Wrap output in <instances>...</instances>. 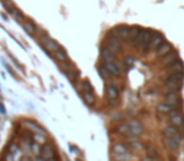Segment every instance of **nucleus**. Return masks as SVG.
Wrapping results in <instances>:
<instances>
[{
	"label": "nucleus",
	"mask_w": 184,
	"mask_h": 161,
	"mask_svg": "<svg viewBox=\"0 0 184 161\" xmlns=\"http://www.w3.org/2000/svg\"><path fill=\"white\" fill-rule=\"evenodd\" d=\"M41 40H42V44L44 46V48L47 50H50V52H54L56 49L59 48V46L56 43V40H53L52 38H49L47 34H43L41 37Z\"/></svg>",
	"instance_id": "1"
},
{
	"label": "nucleus",
	"mask_w": 184,
	"mask_h": 161,
	"mask_svg": "<svg viewBox=\"0 0 184 161\" xmlns=\"http://www.w3.org/2000/svg\"><path fill=\"white\" fill-rule=\"evenodd\" d=\"M106 94L110 101H116L119 98V85L116 82H112L106 88Z\"/></svg>",
	"instance_id": "2"
},
{
	"label": "nucleus",
	"mask_w": 184,
	"mask_h": 161,
	"mask_svg": "<svg viewBox=\"0 0 184 161\" xmlns=\"http://www.w3.org/2000/svg\"><path fill=\"white\" fill-rule=\"evenodd\" d=\"M165 103H168L172 107H177L180 105V99L177 94V91H170L167 96H165Z\"/></svg>",
	"instance_id": "3"
},
{
	"label": "nucleus",
	"mask_w": 184,
	"mask_h": 161,
	"mask_svg": "<svg viewBox=\"0 0 184 161\" xmlns=\"http://www.w3.org/2000/svg\"><path fill=\"white\" fill-rule=\"evenodd\" d=\"M164 42V37L160 33H154L150 38V43H149V48L150 49H156L161 43Z\"/></svg>",
	"instance_id": "4"
},
{
	"label": "nucleus",
	"mask_w": 184,
	"mask_h": 161,
	"mask_svg": "<svg viewBox=\"0 0 184 161\" xmlns=\"http://www.w3.org/2000/svg\"><path fill=\"white\" fill-rule=\"evenodd\" d=\"M129 126H130V135H133V136H139V135H141L142 133V131H144V128H142V126L140 125V122H138V121H129Z\"/></svg>",
	"instance_id": "5"
},
{
	"label": "nucleus",
	"mask_w": 184,
	"mask_h": 161,
	"mask_svg": "<svg viewBox=\"0 0 184 161\" xmlns=\"http://www.w3.org/2000/svg\"><path fill=\"white\" fill-rule=\"evenodd\" d=\"M129 30H130V28H127L125 25H119V27L114 28V34L119 39H127L129 38Z\"/></svg>",
	"instance_id": "6"
},
{
	"label": "nucleus",
	"mask_w": 184,
	"mask_h": 161,
	"mask_svg": "<svg viewBox=\"0 0 184 161\" xmlns=\"http://www.w3.org/2000/svg\"><path fill=\"white\" fill-rule=\"evenodd\" d=\"M150 38H151V33L149 30H142V35H141V40H140V44L141 48L144 50L149 49V43H150Z\"/></svg>",
	"instance_id": "7"
},
{
	"label": "nucleus",
	"mask_w": 184,
	"mask_h": 161,
	"mask_svg": "<svg viewBox=\"0 0 184 161\" xmlns=\"http://www.w3.org/2000/svg\"><path fill=\"white\" fill-rule=\"evenodd\" d=\"M107 47H108L110 49H111V50H114L115 53L119 52L120 48H121V43H120L119 38H117V37L108 38V39H107Z\"/></svg>",
	"instance_id": "8"
},
{
	"label": "nucleus",
	"mask_w": 184,
	"mask_h": 161,
	"mask_svg": "<svg viewBox=\"0 0 184 161\" xmlns=\"http://www.w3.org/2000/svg\"><path fill=\"white\" fill-rule=\"evenodd\" d=\"M101 55H102V59L105 60V62H114V60H115V52L111 50L108 47L102 49Z\"/></svg>",
	"instance_id": "9"
},
{
	"label": "nucleus",
	"mask_w": 184,
	"mask_h": 161,
	"mask_svg": "<svg viewBox=\"0 0 184 161\" xmlns=\"http://www.w3.org/2000/svg\"><path fill=\"white\" fill-rule=\"evenodd\" d=\"M169 52H172V46L169 43H167V42H163L156 48V55H159V57H163V55H165V54L169 53Z\"/></svg>",
	"instance_id": "10"
},
{
	"label": "nucleus",
	"mask_w": 184,
	"mask_h": 161,
	"mask_svg": "<svg viewBox=\"0 0 184 161\" xmlns=\"http://www.w3.org/2000/svg\"><path fill=\"white\" fill-rule=\"evenodd\" d=\"M105 67L108 69V72L112 76H120L121 74V69L115 62H105Z\"/></svg>",
	"instance_id": "11"
},
{
	"label": "nucleus",
	"mask_w": 184,
	"mask_h": 161,
	"mask_svg": "<svg viewBox=\"0 0 184 161\" xmlns=\"http://www.w3.org/2000/svg\"><path fill=\"white\" fill-rule=\"evenodd\" d=\"M41 154H42V159H43V160H48V159H52V157H53L54 151H53V147H52L50 145L46 144V145H43Z\"/></svg>",
	"instance_id": "12"
},
{
	"label": "nucleus",
	"mask_w": 184,
	"mask_h": 161,
	"mask_svg": "<svg viewBox=\"0 0 184 161\" xmlns=\"http://www.w3.org/2000/svg\"><path fill=\"white\" fill-rule=\"evenodd\" d=\"M165 144H167V146H168V149L170 150V151H177L178 149H179V141L178 140H175L173 136H170V137H167V141H165Z\"/></svg>",
	"instance_id": "13"
},
{
	"label": "nucleus",
	"mask_w": 184,
	"mask_h": 161,
	"mask_svg": "<svg viewBox=\"0 0 184 161\" xmlns=\"http://www.w3.org/2000/svg\"><path fill=\"white\" fill-rule=\"evenodd\" d=\"M164 86L169 91H178L182 87V80H167Z\"/></svg>",
	"instance_id": "14"
},
{
	"label": "nucleus",
	"mask_w": 184,
	"mask_h": 161,
	"mask_svg": "<svg viewBox=\"0 0 184 161\" xmlns=\"http://www.w3.org/2000/svg\"><path fill=\"white\" fill-rule=\"evenodd\" d=\"M175 59H177V53L169 52V53H167L165 55H163V59H161V62H163V64L168 66V64H170L172 62H174Z\"/></svg>",
	"instance_id": "15"
},
{
	"label": "nucleus",
	"mask_w": 184,
	"mask_h": 161,
	"mask_svg": "<svg viewBox=\"0 0 184 161\" xmlns=\"http://www.w3.org/2000/svg\"><path fill=\"white\" fill-rule=\"evenodd\" d=\"M53 53H54V55H56V58L58 60H61V62H68V57H67V54H66V52H64L63 48L59 47L58 49H56Z\"/></svg>",
	"instance_id": "16"
},
{
	"label": "nucleus",
	"mask_w": 184,
	"mask_h": 161,
	"mask_svg": "<svg viewBox=\"0 0 184 161\" xmlns=\"http://www.w3.org/2000/svg\"><path fill=\"white\" fill-rule=\"evenodd\" d=\"M170 121H172V124H173L174 126H178V127H182V126L184 125V118H183V116H182V115H178V113H174V115L172 116Z\"/></svg>",
	"instance_id": "17"
},
{
	"label": "nucleus",
	"mask_w": 184,
	"mask_h": 161,
	"mask_svg": "<svg viewBox=\"0 0 184 161\" xmlns=\"http://www.w3.org/2000/svg\"><path fill=\"white\" fill-rule=\"evenodd\" d=\"M112 152H114L115 156H117V155H124V154H127V149H126V146H124V145H121V144H117V145H114Z\"/></svg>",
	"instance_id": "18"
},
{
	"label": "nucleus",
	"mask_w": 184,
	"mask_h": 161,
	"mask_svg": "<svg viewBox=\"0 0 184 161\" xmlns=\"http://www.w3.org/2000/svg\"><path fill=\"white\" fill-rule=\"evenodd\" d=\"M23 27H24V29H25V32L28 34H34L35 33V25L30 22V20H24V22H23Z\"/></svg>",
	"instance_id": "19"
},
{
	"label": "nucleus",
	"mask_w": 184,
	"mask_h": 161,
	"mask_svg": "<svg viewBox=\"0 0 184 161\" xmlns=\"http://www.w3.org/2000/svg\"><path fill=\"white\" fill-rule=\"evenodd\" d=\"M168 68L169 69H173V71H183V63L180 62L179 59H175L174 62H172L170 64H168Z\"/></svg>",
	"instance_id": "20"
},
{
	"label": "nucleus",
	"mask_w": 184,
	"mask_h": 161,
	"mask_svg": "<svg viewBox=\"0 0 184 161\" xmlns=\"http://www.w3.org/2000/svg\"><path fill=\"white\" fill-rule=\"evenodd\" d=\"M83 99H85V102L87 105H94L95 103V97H94V94H92V92L85 91L83 92Z\"/></svg>",
	"instance_id": "21"
},
{
	"label": "nucleus",
	"mask_w": 184,
	"mask_h": 161,
	"mask_svg": "<svg viewBox=\"0 0 184 161\" xmlns=\"http://www.w3.org/2000/svg\"><path fill=\"white\" fill-rule=\"evenodd\" d=\"M158 111L161 112V113H169V112H173V107L169 106L168 103H164V105L158 106Z\"/></svg>",
	"instance_id": "22"
},
{
	"label": "nucleus",
	"mask_w": 184,
	"mask_h": 161,
	"mask_svg": "<svg viewBox=\"0 0 184 161\" xmlns=\"http://www.w3.org/2000/svg\"><path fill=\"white\" fill-rule=\"evenodd\" d=\"M24 125H25V126H28L29 128L34 130L35 132H38V133H46V131H44L43 128H41L39 126H37V125H34V124H30V122H28V121H27V122H24Z\"/></svg>",
	"instance_id": "23"
},
{
	"label": "nucleus",
	"mask_w": 184,
	"mask_h": 161,
	"mask_svg": "<svg viewBox=\"0 0 184 161\" xmlns=\"http://www.w3.org/2000/svg\"><path fill=\"white\" fill-rule=\"evenodd\" d=\"M174 133H177V130H175V127H173V126H169V127H167V128L164 130V136H165V137L174 136Z\"/></svg>",
	"instance_id": "24"
},
{
	"label": "nucleus",
	"mask_w": 184,
	"mask_h": 161,
	"mask_svg": "<svg viewBox=\"0 0 184 161\" xmlns=\"http://www.w3.org/2000/svg\"><path fill=\"white\" fill-rule=\"evenodd\" d=\"M119 132L122 133V135H130V126H129V124L121 125L119 127Z\"/></svg>",
	"instance_id": "25"
},
{
	"label": "nucleus",
	"mask_w": 184,
	"mask_h": 161,
	"mask_svg": "<svg viewBox=\"0 0 184 161\" xmlns=\"http://www.w3.org/2000/svg\"><path fill=\"white\" fill-rule=\"evenodd\" d=\"M99 71H100V74H101V77H103L105 79H108L110 77H111V76H112L111 73H110V72H108V69H107V68H106L105 66H103V67H101V68H100Z\"/></svg>",
	"instance_id": "26"
},
{
	"label": "nucleus",
	"mask_w": 184,
	"mask_h": 161,
	"mask_svg": "<svg viewBox=\"0 0 184 161\" xmlns=\"http://www.w3.org/2000/svg\"><path fill=\"white\" fill-rule=\"evenodd\" d=\"M139 32H140V29H139V28H136V27L130 28V30H129V38H130L131 40H134V39L136 38V35L139 34Z\"/></svg>",
	"instance_id": "27"
},
{
	"label": "nucleus",
	"mask_w": 184,
	"mask_h": 161,
	"mask_svg": "<svg viewBox=\"0 0 184 161\" xmlns=\"http://www.w3.org/2000/svg\"><path fill=\"white\" fill-rule=\"evenodd\" d=\"M82 86H83V89H85V91H87V92H94V87H92V85L88 82V80H85Z\"/></svg>",
	"instance_id": "28"
},
{
	"label": "nucleus",
	"mask_w": 184,
	"mask_h": 161,
	"mask_svg": "<svg viewBox=\"0 0 184 161\" xmlns=\"http://www.w3.org/2000/svg\"><path fill=\"white\" fill-rule=\"evenodd\" d=\"M9 11H10V13H13V14H14L16 18H23V14H22L19 10H18L16 8H13V7H10V10H9Z\"/></svg>",
	"instance_id": "29"
},
{
	"label": "nucleus",
	"mask_w": 184,
	"mask_h": 161,
	"mask_svg": "<svg viewBox=\"0 0 184 161\" xmlns=\"http://www.w3.org/2000/svg\"><path fill=\"white\" fill-rule=\"evenodd\" d=\"M130 145H131V147H133L134 150H136V151H139V150H141V149H142V146L138 142V141H133V142H131Z\"/></svg>",
	"instance_id": "30"
},
{
	"label": "nucleus",
	"mask_w": 184,
	"mask_h": 161,
	"mask_svg": "<svg viewBox=\"0 0 184 161\" xmlns=\"http://www.w3.org/2000/svg\"><path fill=\"white\" fill-rule=\"evenodd\" d=\"M125 64H126V66H133V64H134V58L126 57V58H125Z\"/></svg>",
	"instance_id": "31"
},
{
	"label": "nucleus",
	"mask_w": 184,
	"mask_h": 161,
	"mask_svg": "<svg viewBox=\"0 0 184 161\" xmlns=\"http://www.w3.org/2000/svg\"><path fill=\"white\" fill-rule=\"evenodd\" d=\"M34 138L38 140L39 144H44V141H46V137L44 136H41V135H34Z\"/></svg>",
	"instance_id": "32"
},
{
	"label": "nucleus",
	"mask_w": 184,
	"mask_h": 161,
	"mask_svg": "<svg viewBox=\"0 0 184 161\" xmlns=\"http://www.w3.org/2000/svg\"><path fill=\"white\" fill-rule=\"evenodd\" d=\"M3 2H8V0H3Z\"/></svg>",
	"instance_id": "33"
}]
</instances>
